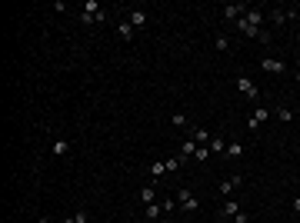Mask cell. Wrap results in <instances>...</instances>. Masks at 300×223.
<instances>
[{"label":"cell","mask_w":300,"mask_h":223,"mask_svg":"<svg viewBox=\"0 0 300 223\" xmlns=\"http://www.w3.org/2000/svg\"><path fill=\"white\" fill-rule=\"evenodd\" d=\"M174 197H177V207H180L183 213H197V210H200V200L194 197V190H187V187H180Z\"/></svg>","instance_id":"cell-1"},{"label":"cell","mask_w":300,"mask_h":223,"mask_svg":"<svg viewBox=\"0 0 300 223\" xmlns=\"http://www.w3.org/2000/svg\"><path fill=\"white\" fill-rule=\"evenodd\" d=\"M103 10H100V4H97V0H87V4H84V14H80V24H100L103 20Z\"/></svg>","instance_id":"cell-2"},{"label":"cell","mask_w":300,"mask_h":223,"mask_svg":"<svg viewBox=\"0 0 300 223\" xmlns=\"http://www.w3.org/2000/svg\"><path fill=\"white\" fill-rule=\"evenodd\" d=\"M270 117H274V113H270L267 107H253V113H250V117H247V127H250V130H260L264 123H267V120H270Z\"/></svg>","instance_id":"cell-3"},{"label":"cell","mask_w":300,"mask_h":223,"mask_svg":"<svg viewBox=\"0 0 300 223\" xmlns=\"http://www.w3.org/2000/svg\"><path fill=\"white\" fill-rule=\"evenodd\" d=\"M237 90L247 97V100H257V97H260V87H257V83H253L250 77H244V73L237 77Z\"/></svg>","instance_id":"cell-4"},{"label":"cell","mask_w":300,"mask_h":223,"mask_svg":"<svg viewBox=\"0 0 300 223\" xmlns=\"http://www.w3.org/2000/svg\"><path fill=\"white\" fill-rule=\"evenodd\" d=\"M274 27H284V24H290V20H297V14L293 10H284V7H277V10H270V17H267Z\"/></svg>","instance_id":"cell-5"},{"label":"cell","mask_w":300,"mask_h":223,"mask_svg":"<svg viewBox=\"0 0 300 223\" xmlns=\"http://www.w3.org/2000/svg\"><path fill=\"white\" fill-rule=\"evenodd\" d=\"M260 70L270 73V77H280V73L287 70V64H280L277 57H264V60H260Z\"/></svg>","instance_id":"cell-6"},{"label":"cell","mask_w":300,"mask_h":223,"mask_svg":"<svg viewBox=\"0 0 300 223\" xmlns=\"http://www.w3.org/2000/svg\"><path fill=\"white\" fill-rule=\"evenodd\" d=\"M127 24L134 27V30H143V27L150 24V17H147V10H127Z\"/></svg>","instance_id":"cell-7"},{"label":"cell","mask_w":300,"mask_h":223,"mask_svg":"<svg viewBox=\"0 0 300 223\" xmlns=\"http://www.w3.org/2000/svg\"><path fill=\"white\" fill-rule=\"evenodd\" d=\"M220 14L227 17V20H234V24H237L240 17L247 14V4H223V7H220Z\"/></svg>","instance_id":"cell-8"},{"label":"cell","mask_w":300,"mask_h":223,"mask_svg":"<svg viewBox=\"0 0 300 223\" xmlns=\"http://www.w3.org/2000/svg\"><path fill=\"white\" fill-rule=\"evenodd\" d=\"M187 137L194 140V144H200V147L210 144V130H204V127H187Z\"/></svg>","instance_id":"cell-9"},{"label":"cell","mask_w":300,"mask_h":223,"mask_svg":"<svg viewBox=\"0 0 300 223\" xmlns=\"http://www.w3.org/2000/svg\"><path fill=\"white\" fill-rule=\"evenodd\" d=\"M240 184H244V176H227V180H220V197H230V193H234V190H237V187Z\"/></svg>","instance_id":"cell-10"},{"label":"cell","mask_w":300,"mask_h":223,"mask_svg":"<svg viewBox=\"0 0 300 223\" xmlns=\"http://www.w3.org/2000/svg\"><path fill=\"white\" fill-rule=\"evenodd\" d=\"M244 20H247L250 27H264V20H267V14H264V10H257V7H247Z\"/></svg>","instance_id":"cell-11"},{"label":"cell","mask_w":300,"mask_h":223,"mask_svg":"<svg viewBox=\"0 0 300 223\" xmlns=\"http://www.w3.org/2000/svg\"><path fill=\"white\" fill-rule=\"evenodd\" d=\"M137 197H140V203L143 207H150V203H157V187H140V193H137Z\"/></svg>","instance_id":"cell-12"},{"label":"cell","mask_w":300,"mask_h":223,"mask_svg":"<svg viewBox=\"0 0 300 223\" xmlns=\"http://www.w3.org/2000/svg\"><path fill=\"white\" fill-rule=\"evenodd\" d=\"M223 157H227V160H240V157H244V144H237V140H227V150H223Z\"/></svg>","instance_id":"cell-13"},{"label":"cell","mask_w":300,"mask_h":223,"mask_svg":"<svg viewBox=\"0 0 300 223\" xmlns=\"http://www.w3.org/2000/svg\"><path fill=\"white\" fill-rule=\"evenodd\" d=\"M147 173L154 176V180H164V176H167V163H164V160H154V163L147 167Z\"/></svg>","instance_id":"cell-14"},{"label":"cell","mask_w":300,"mask_h":223,"mask_svg":"<svg viewBox=\"0 0 300 223\" xmlns=\"http://www.w3.org/2000/svg\"><path fill=\"white\" fill-rule=\"evenodd\" d=\"M237 213H240V203H237V200H223V207H220V216H227V220H234Z\"/></svg>","instance_id":"cell-15"},{"label":"cell","mask_w":300,"mask_h":223,"mask_svg":"<svg viewBox=\"0 0 300 223\" xmlns=\"http://www.w3.org/2000/svg\"><path fill=\"white\" fill-rule=\"evenodd\" d=\"M117 37L124 40V43H130V40H134V27L127 24V20H120V24H117Z\"/></svg>","instance_id":"cell-16"},{"label":"cell","mask_w":300,"mask_h":223,"mask_svg":"<svg viewBox=\"0 0 300 223\" xmlns=\"http://www.w3.org/2000/svg\"><path fill=\"white\" fill-rule=\"evenodd\" d=\"M164 213H167V210H164V203L157 200V203H150V207H147V213H143V216H147V220H160Z\"/></svg>","instance_id":"cell-17"},{"label":"cell","mask_w":300,"mask_h":223,"mask_svg":"<svg viewBox=\"0 0 300 223\" xmlns=\"http://www.w3.org/2000/svg\"><path fill=\"white\" fill-rule=\"evenodd\" d=\"M197 147H200V144H194V140H190V137H187V140H183V144H180V157H183V160H190V157H194V153H197Z\"/></svg>","instance_id":"cell-18"},{"label":"cell","mask_w":300,"mask_h":223,"mask_svg":"<svg viewBox=\"0 0 300 223\" xmlns=\"http://www.w3.org/2000/svg\"><path fill=\"white\" fill-rule=\"evenodd\" d=\"M207 147H210V153H223V150H227V140H223V137H210V144H207Z\"/></svg>","instance_id":"cell-19"},{"label":"cell","mask_w":300,"mask_h":223,"mask_svg":"<svg viewBox=\"0 0 300 223\" xmlns=\"http://www.w3.org/2000/svg\"><path fill=\"white\" fill-rule=\"evenodd\" d=\"M274 117L280 120V123H290V120H293V110H290V107H277V110H274Z\"/></svg>","instance_id":"cell-20"},{"label":"cell","mask_w":300,"mask_h":223,"mask_svg":"<svg viewBox=\"0 0 300 223\" xmlns=\"http://www.w3.org/2000/svg\"><path fill=\"white\" fill-rule=\"evenodd\" d=\"M170 123H174V127H190L187 113H174V117H170Z\"/></svg>","instance_id":"cell-21"},{"label":"cell","mask_w":300,"mask_h":223,"mask_svg":"<svg viewBox=\"0 0 300 223\" xmlns=\"http://www.w3.org/2000/svg\"><path fill=\"white\" fill-rule=\"evenodd\" d=\"M160 203H164V210H167V213H174V210H180V207H177V197H164Z\"/></svg>","instance_id":"cell-22"},{"label":"cell","mask_w":300,"mask_h":223,"mask_svg":"<svg viewBox=\"0 0 300 223\" xmlns=\"http://www.w3.org/2000/svg\"><path fill=\"white\" fill-rule=\"evenodd\" d=\"M67 150H70V144H67V140H57V144H54V157H63Z\"/></svg>","instance_id":"cell-23"},{"label":"cell","mask_w":300,"mask_h":223,"mask_svg":"<svg viewBox=\"0 0 300 223\" xmlns=\"http://www.w3.org/2000/svg\"><path fill=\"white\" fill-rule=\"evenodd\" d=\"M213 47H217V50H220V54H223V50H230V40H227V37H223V33H220V37L213 40Z\"/></svg>","instance_id":"cell-24"},{"label":"cell","mask_w":300,"mask_h":223,"mask_svg":"<svg viewBox=\"0 0 300 223\" xmlns=\"http://www.w3.org/2000/svg\"><path fill=\"white\" fill-rule=\"evenodd\" d=\"M207 157H210V147H197V153H194V160H197V163H204Z\"/></svg>","instance_id":"cell-25"},{"label":"cell","mask_w":300,"mask_h":223,"mask_svg":"<svg viewBox=\"0 0 300 223\" xmlns=\"http://www.w3.org/2000/svg\"><path fill=\"white\" fill-rule=\"evenodd\" d=\"M67 223H90V220H87V213H84V210H77V213H73Z\"/></svg>","instance_id":"cell-26"},{"label":"cell","mask_w":300,"mask_h":223,"mask_svg":"<svg viewBox=\"0 0 300 223\" xmlns=\"http://www.w3.org/2000/svg\"><path fill=\"white\" fill-rule=\"evenodd\" d=\"M293 213H300V197H297V200H293Z\"/></svg>","instance_id":"cell-27"},{"label":"cell","mask_w":300,"mask_h":223,"mask_svg":"<svg viewBox=\"0 0 300 223\" xmlns=\"http://www.w3.org/2000/svg\"><path fill=\"white\" fill-rule=\"evenodd\" d=\"M37 223H54V220H50V216H40V220Z\"/></svg>","instance_id":"cell-28"},{"label":"cell","mask_w":300,"mask_h":223,"mask_svg":"<svg viewBox=\"0 0 300 223\" xmlns=\"http://www.w3.org/2000/svg\"><path fill=\"white\" fill-rule=\"evenodd\" d=\"M293 80H297V87H300V70H297V73H293Z\"/></svg>","instance_id":"cell-29"},{"label":"cell","mask_w":300,"mask_h":223,"mask_svg":"<svg viewBox=\"0 0 300 223\" xmlns=\"http://www.w3.org/2000/svg\"><path fill=\"white\" fill-rule=\"evenodd\" d=\"M297 40H300V17H297Z\"/></svg>","instance_id":"cell-30"},{"label":"cell","mask_w":300,"mask_h":223,"mask_svg":"<svg viewBox=\"0 0 300 223\" xmlns=\"http://www.w3.org/2000/svg\"><path fill=\"white\" fill-rule=\"evenodd\" d=\"M220 223H234V220H227V216H220Z\"/></svg>","instance_id":"cell-31"},{"label":"cell","mask_w":300,"mask_h":223,"mask_svg":"<svg viewBox=\"0 0 300 223\" xmlns=\"http://www.w3.org/2000/svg\"><path fill=\"white\" fill-rule=\"evenodd\" d=\"M127 223H137V220H127Z\"/></svg>","instance_id":"cell-32"},{"label":"cell","mask_w":300,"mask_h":223,"mask_svg":"<svg viewBox=\"0 0 300 223\" xmlns=\"http://www.w3.org/2000/svg\"><path fill=\"white\" fill-rule=\"evenodd\" d=\"M60 223H67V220H60Z\"/></svg>","instance_id":"cell-33"}]
</instances>
